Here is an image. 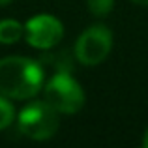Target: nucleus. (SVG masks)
I'll return each mask as SVG.
<instances>
[{"mask_svg":"<svg viewBox=\"0 0 148 148\" xmlns=\"http://www.w3.org/2000/svg\"><path fill=\"white\" fill-rule=\"evenodd\" d=\"M43 73L38 62L23 56L0 60V94L10 99H28L41 90Z\"/></svg>","mask_w":148,"mask_h":148,"instance_id":"1","label":"nucleus"},{"mask_svg":"<svg viewBox=\"0 0 148 148\" xmlns=\"http://www.w3.org/2000/svg\"><path fill=\"white\" fill-rule=\"evenodd\" d=\"M43 101L62 114H73L84 105V92L69 73H58L47 81Z\"/></svg>","mask_w":148,"mask_h":148,"instance_id":"2","label":"nucleus"},{"mask_svg":"<svg viewBox=\"0 0 148 148\" xmlns=\"http://www.w3.org/2000/svg\"><path fill=\"white\" fill-rule=\"evenodd\" d=\"M19 130L34 141H47L58 130V112L45 101H32L19 114Z\"/></svg>","mask_w":148,"mask_h":148,"instance_id":"3","label":"nucleus"},{"mask_svg":"<svg viewBox=\"0 0 148 148\" xmlns=\"http://www.w3.org/2000/svg\"><path fill=\"white\" fill-rule=\"evenodd\" d=\"M112 47V34L107 26L94 25L84 30L75 41V58L84 66H96L107 58Z\"/></svg>","mask_w":148,"mask_h":148,"instance_id":"4","label":"nucleus"},{"mask_svg":"<svg viewBox=\"0 0 148 148\" xmlns=\"http://www.w3.org/2000/svg\"><path fill=\"white\" fill-rule=\"evenodd\" d=\"M62 36H64V26L53 15H45V13L36 15L25 25L26 43L41 51H49L56 47L60 43Z\"/></svg>","mask_w":148,"mask_h":148,"instance_id":"5","label":"nucleus"},{"mask_svg":"<svg viewBox=\"0 0 148 148\" xmlns=\"http://www.w3.org/2000/svg\"><path fill=\"white\" fill-rule=\"evenodd\" d=\"M38 66L41 68V73L43 77L51 73L53 75H58V73H71L73 69V58L68 51H53V53H47L38 60Z\"/></svg>","mask_w":148,"mask_h":148,"instance_id":"6","label":"nucleus"},{"mask_svg":"<svg viewBox=\"0 0 148 148\" xmlns=\"http://www.w3.org/2000/svg\"><path fill=\"white\" fill-rule=\"evenodd\" d=\"M23 36H25V26L19 21H13V19L0 21V43L2 45L17 43Z\"/></svg>","mask_w":148,"mask_h":148,"instance_id":"7","label":"nucleus"},{"mask_svg":"<svg viewBox=\"0 0 148 148\" xmlns=\"http://www.w3.org/2000/svg\"><path fill=\"white\" fill-rule=\"evenodd\" d=\"M15 120V109L10 103V98L0 94V131L11 126V122Z\"/></svg>","mask_w":148,"mask_h":148,"instance_id":"8","label":"nucleus"},{"mask_svg":"<svg viewBox=\"0 0 148 148\" xmlns=\"http://www.w3.org/2000/svg\"><path fill=\"white\" fill-rule=\"evenodd\" d=\"M86 6L96 17H105V15L111 13L114 0H86Z\"/></svg>","mask_w":148,"mask_h":148,"instance_id":"9","label":"nucleus"},{"mask_svg":"<svg viewBox=\"0 0 148 148\" xmlns=\"http://www.w3.org/2000/svg\"><path fill=\"white\" fill-rule=\"evenodd\" d=\"M143 146L148 148V130L145 131V137H143Z\"/></svg>","mask_w":148,"mask_h":148,"instance_id":"10","label":"nucleus"},{"mask_svg":"<svg viewBox=\"0 0 148 148\" xmlns=\"http://www.w3.org/2000/svg\"><path fill=\"white\" fill-rule=\"evenodd\" d=\"M131 2L139 4V6H148V0H131Z\"/></svg>","mask_w":148,"mask_h":148,"instance_id":"11","label":"nucleus"},{"mask_svg":"<svg viewBox=\"0 0 148 148\" xmlns=\"http://www.w3.org/2000/svg\"><path fill=\"white\" fill-rule=\"evenodd\" d=\"M11 0H0V6H6V4H10Z\"/></svg>","mask_w":148,"mask_h":148,"instance_id":"12","label":"nucleus"}]
</instances>
